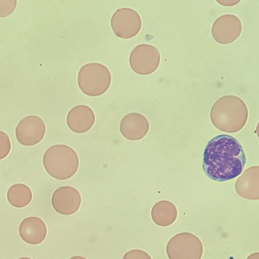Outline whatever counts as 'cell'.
<instances>
[{
	"instance_id": "6da1fadb",
	"label": "cell",
	"mask_w": 259,
	"mask_h": 259,
	"mask_svg": "<svg viewBox=\"0 0 259 259\" xmlns=\"http://www.w3.org/2000/svg\"><path fill=\"white\" fill-rule=\"evenodd\" d=\"M246 158L240 143L232 136L222 134L210 140L203 153L202 167L212 181L225 182L239 176Z\"/></svg>"
},
{
	"instance_id": "7a4b0ae2",
	"label": "cell",
	"mask_w": 259,
	"mask_h": 259,
	"mask_svg": "<svg viewBox=\"0 0 259 259\" xmlns=\"http://www.w3.org/2000/svg\"><path fill=\"white\" fill-rule=\"evenodd\" d=\"M248 114L247 107L241 98L234 95H226L213 104L210 110V118L217 129L234 133L244 126Z\"/></svg>"
},
{
	"instance_id": "3957f363",
	"label": "cell",
	"mask_w": 259,
	"mask_h": 259,
	"mask_svg": "<svg viewBox=\"0 0 259 259\" xmlns=\"http://www.w3.org/2000/svg\"><path fill=\"white\" fill-rule=\"evenodd\" d=\"M43 165L52 177L65 180L73 176L79 166V158L70 147L64 144L54 145L44 154Z\"/></svg>"
},
{
	"instance_id": "277c9868",
	"label": "cell",
	"mask_w": 259,
	"mask_h": 259,
	"mask_svg": "<svg viewBox=\"0 0 259 259\" xmlns=\"http://www.w3.org/2000/svg\"><path fill=\"white\" fill-rule=\"evenodd\" d=\"M111 74L109 69L99 62L83 65L77 75V82L81 91L90 96L102 95L109 88Z\"/></svg>"
},
{
	"instance_id": "5b68a950",
	"label": "cell",
	"mask_w": 259,
	"mask_h": 259,
	"mask_svg": "<svg viewBox=\"0 0 259 259\" xmlns=\"http://www.w3.org/2000/svg\"><path fill=\"white\" fill-rule=\"evenodd\" d=\"M166 252L169 259H201L203 246L195 235L182 232L169 239L166 244Z\"/></svg>"
},
{
	"instance_id": "8992f818",
	"label": "cell",
	"mask_w": 259,
	"mask_h": 259,
	"mask_svg": "<svg viewBox=\"0 0 259 259\" xmlns=\"http://www.w3.org/2000/svg\"><path fill=\"white\" fill-rule=\"evenodd\" d=\"M160 54L154 46L142 44L136 46L131 51L129 62L134 71L141 75L154 72L159 67Z\"/></svg>"
},
{
	"instance_id": "52a82bcc",
	"label": "cell",
	"mask_w": 259,
	"mask_h": 259,
	"mask_svg": "<svg viewBox=\"0 0 259 259\" xmlns=\"http://www.w3.org/2000/svg\"><path fill=\"white\" fill-rule=\"evenodd\" d=\"M111 26L114 33L122 38H130L137 35L142 27L139 13L130 8L118 9L111 18Z\"/></svg>"
},
{
	"instance_id": "ba28073f",
	"label": "cell",
	"mask_w": 259,
	"mask_h": 259,
	"mask_svg": "<svg viewBox=\"0 0 259 259\" xmlns=\"http://www.w3.org/2000/svg\"><path fill=\"white\" fill-rule=\"evenodd\" d=\"M46 125L43 120L36 115L23 118L15 128V135L18 142L26 146H33L44 138Z\"/></svg>"
},
{
	"instance_id": "9c48e42d",
	"label": "cell",
	"mask_w": 259,
	"mask_h": 259,
	"mask_svg": "<svg viewBox=\"0 0 259 259\" xmlns=\"http://www.w3.org/2000/svg\"><path fill=\"white\" fill-rule=\"evenodd\" d=\"M241 31V20L232 14H225L218 18L211 28L213 39L223 45L234 42L240 35Z\"/></svg>"
},
{
	"instance_id": "30bf717a",
	"label": "cell",
	"mask_w": 259,
	"mask_h": 259,
	"mask_svg": "<svg viewBox=\"0 0 259 259\" xmlns=\"http://www.w3.org/2000/svg\"><path fill=\"white\" fill-rule=\"evenodd\" d=\"M51 202L53 208L58 213L65 215H71L79 208L81 197L80 193L75 188L64 186L54 191Z\"/></svg>"
},
{
	"instance_id": "8fae6325",
	"label": "cell",
	"mask_w": 259,
	"mask_h": 259,
	"mask_svg": "<svg viewBox=\"0 0 259 259\" xmlns=\"http://www.w3.org/2000/svg\"><path fill=\"white\" fill-rule=\"evenodd\" d=\"M149 130L148 119L141 113L132 112L125 115L121 120L119 130L126 139L137 141L143 138Z\"/></svg>"
},
{
	"instance_id": "7c38bea8",
	"label": "cell",
	"mask_w": 259,
	"mask_h": 259,
	"mask_svg": "<svg viewBox=\"0 0 259 259\" xmlns=\"http://www.w3.org/2000/svg\"><path fill=\"white\" fill-rule=\"evenodd\" d=\"M69 129L76 133H83L90 130L95 122V115L91 107L78 105L71 108L66 117Z\"/></svg>"
},
{
	"instance_id": "4fadbf2b",
	"label": "cell",
	"mask_w": 259,
	"mask_h": 259,
	"mask_svg": "<svg viewBox=\"0 0 259 259\" xmlns=\"http://www.w3.org/2000/svg\"><path fill=\"white\" fill-rule=\"evenodd\" d=\"M235 190L241 197L249 200L259 199V166L245 169L235 183Z\"/></svg>"
},
{
	"instance_id": "5bb4252c",
	"label": "cell",
	"mask_w": 259,
	"mask_h": 259,
	"mask_svg": "<svg viewBox=\"0 0 259 259\" xmlns=\"http://www.w3.org/2000/svg\"><path fill=\"white\" fill-rule=\"evenodd\" d=\"M19 235L25 242L38 244L46 238L47 228L45 222L39 218L30 217L24 219L19 225Z\"/></svg>"
},
{
	"instance_id": "9a60e30c",
	"label": "cell",
	"mask_w": 259,
	"mask_h": 259,
	"mask_svg": "<svg viewBox=\"0 0 259 259\" xmlns=\"http://www.w3.org/2000/svg\"><path fill=\"white\" fill-rule=\"evenodd\" d=\"M154 223L161 227H167L172 224L177 219L178 210L170 201L161 200L156 202L151 211Z\"/></svg>"
},
{
	"instance_id": "2e32d148",
	"label": "cell",
	"mask_w": 259,
	"mask_h": 259,
	"mask_svg": "<svg viewBox=\"0 0 259 259\" xmlns=\"http://www.w3.org/2000/svg\"><path fill=\"white\" fill-rule=\"evenodd\" d=\"M7 197L9 202L12 206L21 208L30 203L32 198V193L27 185L23 184H16L9 188Z\"/></svg>"
},
{
	"instance_id": "e0dca14e",
	"label": "cell",
	"mask_w": 259,
	"mask_h": 259,
	"mask_svg": "<svg viewBox=\"0 0 259 259\" xmlns=\"http://www.w3.org/2000/svg\"><path fill=\"white\" fill-rule=\"evenodd\" d=\"M11 149V143L8 135L0 131V160L5 158Z\"/></svg>"
},
{
	"instance_id": "ac0fdd59",
	"label": "cell",
	"mask_w": 259,
	"mask_h": 259,
	"mask_svg": "<svg viewBox=\"0 0 259 259\" xmlns=\"http://www.w3.org/2000/svg\"><path fill=\"white\" fill-rule=\"evenodd\" d=\"M17 6L16 0H0V17H5L15 10Z\"/></svg>"
},
{
	"instance_id": "d6986e66",
	"label": "cell",
	"mask_w": 259,
	"mask_h": 259,
	"mask_svg": "<svg viewBox=\"0 0 259 259\" xmlns=\"http://www.w3.org/2000/svg\"><path fill=\"white\" fill-rule=\"evenodd\" d=\"M122 259H152L150 255L141 249H133L127 252Z\"/></svg>"
},
{
	"instance_id": "ffe728a7",
	"label": "cell",
	"mask_w": 259,
	"mask_h": 259,
	"mask_svg": "<svg viewBox=\"0 0 259 259\" xmlns=\"http://www.w3.org/2000/svg\"><path fill=\"white\" fill-rule=\"evenodd\" d=\"M246 259H259V253L258 252H254L250 254Z\"/></svg>"
},
{
	"instance_id": "44dd1931",
	"label": "cell",
	"mask_w": 259,
	"mask_h": 259,
	"mask_svg": "<svg viewBox=\"0 0 259 259\" xmlns=\"http://www.w3.org/2000/svg\"><path fill=\"white\" fill-rule=\"evenodd\" d=\"M69 259H87V258H86L85 257L82 256L75 255V256H73L71 257Z\"/></svg>"
},
{
	"instance_id": "7402d4cb",
	"label": "cell",
	"mask_w": 259,
	"mask_h": 259,
	"mask_svg": "<svg viewBox=\"0 0 259 259\" xmlns=\"http://www.w3.org/2000/svg\"><path fill=\"white\" fill-rule=\"evenodd\" d=\"M18 259H31V258L30 257H22L19 258Z\"/></svg>"
}]
</instances>
